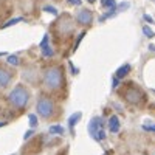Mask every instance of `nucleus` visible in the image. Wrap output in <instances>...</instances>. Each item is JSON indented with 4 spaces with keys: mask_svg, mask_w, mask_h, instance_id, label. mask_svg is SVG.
<instances>
[{
    "mask_svg": "<svg viewBox=\"0 0 155 155\" xmlns=\"http://www.w3.org/2000/svg\"><path fill=\"white\" fill-rule=\"evenodd\" d=\"M48 41H50V37H48V34H45V36H44V39H42V42H41V45H39V47H42V45L48 44Z\"/></svg>",
    "mask_w": 155,
    "mask_h": 155,
    "instance_id": "nucleus-22",
    "label": "nucleus"
},
{
    "mask_svg": "<svg viewBox=\"0 0 155 155\" xmlns=\"http://www.w3.org/2000/svg\"><path fill=\"white\" fill-rule=\"evenodd\" d=\"M84 36H85V31H82L79 36H78V39H76V44H74V47H73V50H76L78 47H79V44H81V41L84 39Z\"/></svg>",
    "mask_w": 155,
    "mask_h": 155,
    "instance_id": "nucleus-18",
    "label": "nucleus"
},
{
    "mask_svg": "<svg viewBox=\"0 0 155 155\" xmlns=\"http://www.w3.org/2000/svg\"><path fill=\"white\" fill-rule=\"evenodd\" d=\"M50 134H53V135H62L64 134V127L62 126H51L50 127Z\"/></svg>",
    "mask_w": 155,
    "mask_h": 155,
    "instance_id": "nucleus-13",
    "label": "nucleus"
},
{
    "mask_svg": "<svg viewBox=\"0 0 155 155\" xmlns=\"http://www.w3.org/2000/svg\"><path fill=\"white\" fill-rule=\"evenodd\" d=\"M8 101H9V104L12 107H16L19 110L25 109L28 104V101H30V93H28V90L25 88L23 85H17L11 90V93L8 95Z\"/></svg>",
    "mask_w": 155,
    "mask_h": 155,
    "instance_id": "nucleus-2",
    "label": "nucleus"
},
{
    "mask_svg": "<svg viewBox=\"0 0 155 155\" xmlns=\"http://www.w3.org/2000/svg\"><path fill=\"white\" fill-rule=\"evenodd\" d=\"M33 135H34V130H33V129H30V130H27V132H25V135H23V140H30Z\"/></svg>",
    "mask_w": 155,
    "mask_h": 155,
    "instance_id": "nucleus-20",
    "label": "nucleus"
},
{
    "mask_svg": "<svg viewBox=\"0 0 155 155\" xmlns=\"http://www.w3.org/2000/svg\"><path fill=\"white\" fill-rule=\"evenodd\" d=\"M3 126H6V123L5 121H0V127H3Z\"/></svg>",
    "mask_w": 155,
    "mask_h": 155,
    "instance_id": "nucleus-27",
    "label": "nucleus"
},
{
    "mask_svg": "<svg viewBox=\"0 0 155 155\" xmlns=\"http://www.w3.org/2000/svg\"><path fill=\"white\" fill-rule=\"evenodd\" d=\"M81 116H82V115H81V112H76V113H73V115L70 116V118H68V129H70V132H71V134H73L74 124L81 120Z\"/></svg>",
    "mask_w": 155,
    "mask_h": 155,
    "instance_id": "nucleus-10",
    "label": "nucleus"
},
{
    "mask_svg": "<svg viewBox=\"0 0 155 155\" xmlns=\"http://www.w3.org/2000/svg\"><path fill=\"white\" fill-rule=\"evenodd\" d=\"M123 98H124L127 102H130V104H140V102L144 99V93L141 92V88H138L137 85L127 84L124 93H123Z\"/></svg>",
    "mask_w": 155,
    "mask_h": 155,
    "instance_id": "nucleus-4",
    "label": "nucleus"
},
{
    "mask_svg": "<svg viewBox=\"0 0 155 155\" xmlns=\"http://www.w3.org/2000/svg\"><path fill=\"white\" fill-rule=\"evenodd\" d=\"M149 50H152V51H155V45H149Z\"/></svg>",
    "mask_w": 155,
    "mask_h": 155,
    "instance_id": "nucleus-26",
    "label": "nucleus"
},
{
    "mask_svg": "<svg viewBox=\"0 0 155 155\" xmlns=\"http://www.w3.org/2000/svg\"><path fill=\"white\" fill-rule=\"evenodd\" d=\"M6 62L9 64V65H19V58L16 54H11L6 58Z\"/></svg>",
    "mask_w": 155,
    "mask_h": 155,
    "instance_id": "nucleus-15",
    "label": "nucleus"
},
{
    "mask_svg": "<svg viewBox=\"0 0 155 155\" xmlns=\"http://www.w3.org/2000/svg\"><path fill=\"white\" fill-rule=\"evenodd\" d=\"M88 132L93 137L95 141L104 140L106 138V130H104V121H102V118H99V116L92 118V121H90V124H88Z\"/></svg>",
    "mask_w": 155,
    "mask_h": 155,
    "instance_id": "nucleus-3",
    "label": "nucleus"
},
{
    "mask_svg": "<svg viewBox=\"0 0 155 155\" xmlns=\"http://www.w3.org/2000/svg\"><path fill=\"white\" fill-rule=\"evenodd\" d=\"M101 5L104 8H109V9L116 8V2H115V0H101Z\"/></svg>",
    "mask_w": 155,
    "mask_h": 155,
    "instance_id": "nucleus-14",
    "label": "nucleus"
},
{
    "mask_svg": "<svg viewBox=\"0 0 155 155\" xmlns=\"http://www.w3.org/2000/svg\"><path fill=\"white\" fill-rule=\"evenodd\" d=\"M144 20H146L147 23H153V19H152L150 16H147V14H144Z\"/></svg>",
    "mask_w": 155,
    "mask_h": 155,
    "instance_id": "nucleus-24",
    "label": "nucleus"
},
{
    "mask_svg": "<svg viewBox=\"0 0 155 155\" xmlns=\"http://www.w3.org/2000/svg\"><path fill=\"white\" fill-rule=\"evenodd\" d=\"M143 33H144V36H147V37H153V36H155V33H153L149 27H143Z\"/></svg>",
    "mask_w": 155,
    "mask_h": 155,
    "instance_id": "nucleus-19",
    "label": "nucleus"
},
{
    "mask_svg": "<svg viewBox=\"0 0 155 155\" xmlns=\"http://www.w3.org/2000/svg\"><path fill=\"white\" fill-rule=\"evenodd\" d=\"M28 120H30V126H31V127L34 129V127L37 126V116H36L34 113H31V115L28 116Z\"/></svg>",
    "mask_w": 155,
    "mask_h": 155,
    "instance_id": "nucleus-16",
    "label": "nucleus"
},
{
    "mask_svg": "<svg viewBox=\"0 0 155 155\" xmlns=\"http://www.w3.org/2000/svg\"><path fill=\"white\" fill-rule=\"evenodd\" d=\"M44 11H47V12H51V14L58 16V9H56L54 6H50V5H47V6H44Z\"/></svg>",
    "mask_w": 155,
    "mask_h": 155,
    "instance_id": "nucleus-17",
    "label": "nucleus"
},
{
    "mask_svg": "<svg viewBox=\"0 0 155 155\" xmlns=\"http://www.w3.org/2000/svg\"><path fill=\"white\" fill-rule=\"evenodd\" d=\"M116 85H118V78H115V79H113V88H116Z\"/></svg>",
    "mask_w": 155,
    "mask_h": 155,
    "instance_id": "nucleus-25",
    "label": "nucleus"
},
{
    "mask_svg": "<svg viewBox=\"0 0 155 155\" xmlns=\"http://www.w3.org/2000/svg\"><path fill=\"white\" fill-rule=\"evenodd\" d=\"M87 2H90V3H93V2H96V0H87Z\"/></svg>",
    "mask_w": 155,
    "mask_h": 155,
    "instance_id": "nucleus-28",
    "label": "nucleus"
},
{
    "mask_svg": "<svg viewBox=\"0 0 155 155\" xmlns=\"http://www.w3.org/2000/svg\"><path fill=\"white\" fill-rule=\"evenodd\" d=\"M132 70V67H130V64H124L123 67H120L118 70H116V74H115V78H118V79H123L124 76H127L129 74V71Z\"/></svg>",
    "mask_w": 155,
    "mask_h": 155,
    "instance_id": "nucleus-9",
    "label": "nucleus"
},
{
    "mask_svg": "<svg viewBox=\"0 0 155 155\" xmlns=\"http://www.w3.org/2000/svg\"><path fill=\"white\" fill-rule=\"evenodd\" d=\"M41 50H42V56L44 58H51L54 54V51H53V48H51L48 44H45V45H42L41 47Z\"/></svg>",
    "mask_w": 155,
    "mask_h": 155,
    "instance_id": "nucleus-11",
    "label": "nucleus"
},
{
    "mask_svg": "<svg viewBox=\"0 0 155 155\" xmlns=\"http://www.w3.org/2000/svg\"><path fill=\"white\" fill-rule=\"evenodd\" d=\"M42 81H44V85L47 90H51V92H56L62 87V82H64V73H62V68L61 67H48L45 68L44 71V76H42Z\"/></svg>",
    "mask_w": 155,
    "mask_h": 155,
    "instance_id": "nucleus-1",
    "label": "nucleus"
},
{
    "mask_svg": "<svg viewBox=\"0 0 155 155\" xmlns=\"http://www.w3.org/2000/svg\"><path fill=\"white\" fill-rule=\"evenodd\" d=\"M109 129H110V132L112 134H116L120 130V120H118V116L113 115L109 118Z\"/></svg>",
    "mask_w": 155,
    "mask_h": 155,
    "instance_id": "nucleus-8",
    "label": "nucleus"
},
{
    "mask_svg": "<svg viewBox=\"0 0 155 155\" xmlns=\"http://www.w3.org/2000/svg\"><path fill=\"white\" fill-rule=\"evenodd\" d=\"M143 129H144V130H150V132H155V126H152V124H146V126H143Z\"/></svg>",
    "mask_w": 155,
    "mask_h": 155,
    "instance_id": "nucleus-21",
    "label": "nucleus"
},
{
    "mask_svg": "<svg viewBox=\"0 0 155 155\" xmlns=\"http://www.w3.org/2000/svg\"><path fill=\"white\" fill-rule=\"evenodd\" d=\"M70 5H81V0H67Z\"/></svg>",
    "mask_w": 155,
    "mask_h": 155,
    "instance_id": "nucleus-23",
    "label": "nucleus"
},
{
    "mask_svg": "<svg viewBox=\"0 0 155 155\" xmlns=\"http://www.w3.org/2000/svg\"><path fill=\"white\" fill-rule=\"evenodd\" d=\"M76 20L79 22L81 25H90L93 22V12L90 9H81L76 14Z\"/></svg>",
    "mask_w": 155,
    "mask_h": 155,
    "instance_id": "nucleus-6",
    "label": "nucleus"
},
{
    "mask_svg": "<svg viewBox=\"0 0 155 155\" xmlns=\"http://www.w3.org/2000/svg\"><path fill=\"white\" fill-rule=\"evenodd\" d=\"M12 81V73L3 67H0V88H5Z\"/></svg>",
    "mask_w": 155,
    "mask_h": 155,
    "instance_id": "nucleus-7",
    "label": "nucleus"
},
{
    "mask_svg": "<svg viewBox=\"0 0 155 155\" xmlns=\"http://www.w3.org/2000/svg\"><path fill=\"white\" fill-rule=\"evenodd\" d=\"M19 22H25V19L23 17H14V19H11V20H8V22H5L2 27V30H5V28H8V27H12V25H16V23H19Z\"/></svg>",
    "mask_w": 155,
    "mask_h": 155,
    "instance_id": "nucleus-12",
    "label": "nucleus"
},
{
    "mask_svg": "<svg viewBox=\"0 0 155 155\" xmlns=\"http://www.w3.org/2000/svg\"><path fill=\"white\" fill-rule=\"evenodd\" d=\"M36 109H37V113L41 115L44 120H48V118H51V116H53V113H54V102L51 101L50 98L42 96L41 99L37 101Z\"/></svg>",
    "mask_w": 155,
    "mask_h": 155,
    "instance_id": "nucleus-5",
    "label": "nucleus"
}]
</instances>
